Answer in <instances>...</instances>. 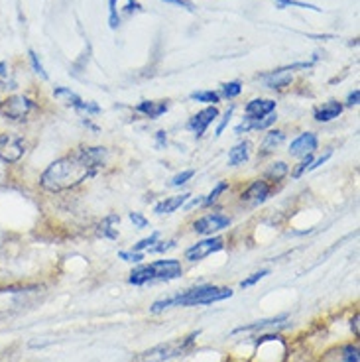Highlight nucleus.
<instances>
[{
	"label": "nucleus",
	"mask_w": 360,
	"mask_h": 362,
	"mask_svg": "<svg viewBox=\"0 0 360 362\" xmlns=\"http://www.w3.org/2000/svg\"><path fill=\"white\" fill-rule=\"evenodd\" d=\"M36 109L34 100L28 99L24 95H14V97H8L6 100L0 103V115L6 120H12V122H24L30 117V112Z\"/></svg>",
	"instance_id": "39448f33"
},
{
	"label": "nucleus",
	"mask_w": 360,
	"mask_h": 362,
	"mask_svg": "<svg viewBox=\"0 0 360 362\" xmlns=\"http://www.w3.org/2000/svg\"><path fill=\"white\" fill-rule=\"evenodd\" d=\"M108 24L112 30H117L120 26V18H118L117 0H108Z\"/></svg>",
	"instance_id": "393cba45"
},
{
	"label": "nucleus",
	"mask_w": 360,
	"mask_h": 362,
	"mask_svg": "<svg viewBox=\"0 0 360 362\" xmlns=\"http://www.w3.org/2000/svg\"><path fill=\"white\" fill-rule=\"evenodd\" d=\"M311 162H313V154L303 156V162L299 163L296 170H294V177H301V173L309 170V165H311Z\"/></svg>",
	"instance_id": "2f4dec72"
},
{
	"label": "nucleus",
	"mask_w": 360,
	"mask_h": 362,
	"mask_svg": "<svg viewBox=\"0 0 360 362\" xmlns=\"http://www.w3.org/2000/svg\"><path fill=\"white\" fill-rule=\"evenodd\" d=\"M223 248H225V240L221 236H215V238L211 236L207 240H201L195 246H191L190 250L185 252V258L190 262H199V260H203V258H207V256L219 252Z\"/></svg>",
	"instance_id": "6e6552de"
},
{
	"label": "nucleus",
	"mask_w": 360,
	"mask_h": 362,
	"mask_svg": "<svg viewBox=\"0 0 360 362\" xmlns=\"http://www.w3.org/2000/svg\"><path fill=\"white\" fill-rule=\"evenodd\" d=\"M190 197V193H183V195H175V197H170V199H163L162 203L156 205L153 213H156V215H170L173 211H178L180 207H183Z\"/></svg>",
	"instance_id": "2eb2a0df"
},
{
	"label": "nucleus",
	"mask_w": 360,
	"mask_h": 362,
	"mask_svg": "<svg viewBox=\"0 0 360 362\" xmlns=\"http://www.w3.org/2000/svg\"><path fill=\"white\" fill-rule=\"evenodd\" d=\"M54 97L59 103H64L65 107H71L75 110H83V112H87V115H97L100 112V109L97 105H93V103H85V100L77 95V93H73L71 89H65V87H57L54 89Z\"/></svg>",
	"instance_id": "0eeeda50"
},
{
	"label": "nucleus",
	"mask_w": 360,
	"mask_h": 362,
	"mask_svg": "<svg viewBox=\"0 0 360 362\" xmlns=\"http://www.w3.org/2000/svg\"><path fill=\"white\" fill-rule=\"evenodd\" d=\"M183 268L178 260H160V262L138 266L130 272V284L134 286H144L150 281H170L180 278Z\"/></svg>",
	"instance_id": "7ed1b4c3"
},
{
	"label": "nucleus",
	"mask_w": 360,
	"mask_h": 362,
	"mask_svg": "<svg viewBox=\"0 0 360 362\" xmlns=\"http://www.w3.org/2000/svg\"><path fill=\"white\" fill-rule=\"evenodd\" d=\"M216 117H219V109H216V107H207V109L199 110L197 115L191 118L190 122H187V128H190L195 136H203L205 134V130L209 128V124H211Z\"/></svg>",
	"instance_id": "9d476101"
},
{
	"label": "nucleus",
	"mask_w": 360,
	"mask_h": 362,
	"mask_svg": "<svg viewBox=\"0 0 360 362\" xmlns=\"http://www.w3.org/2000/svg\"><path fill=\"white\" fill-rule=\"evenodd\" d=\"M122 260H127V262H132V264H138L144 260V254L142 252H134V250H130V252H120L118 254Z\"/></svg>",
	"instance_id": "473e14b6"
},
{
	"label": "nucleus",
	"mask_w": 360,
	"mask_h": 362,
	"mask_svg": "<svg viewBox=\"0 0 360 362\" xmlns=\"http://www.w3.org/2000/svg\"><path fill=\"white\" fill-rule=\"evenodd\" d=\"M240 90H243L240 81H231L223 85V95H225L226 99H234V97H238V95H240Z\"/></svg>",
	"instance_id": "b1692460"
},
{
	"label": "nucleus",
	"mask_w": 360,
	"mask_h": 362,
	"mask_svg": "<svg viewBox=\"0 0 360 362\" xmlns=\"http://www.w3.org/2000/svg\"><path fill=\"white\" fill-rule=\"evenodd\" d=\"M108 160L107 148H77L75 152L55 160L44 173H42V187L52 193L71 189L81 185L83 181L93 177L95 173L105 168Z\"/></svg>",
	"instance_id": "f257e3e1"
},
{
	"label": "nucleus",
	"mask_w": 360,
	"mask_h": 362,
	"mask_svg": "<svg viewBox=\"0 0 360 362\" xmlns=\"http://www.w3.org/2000/svg\"><path fill=\"white\" fill-rule=\"evenodd\" d=\"M0 77H8V65L0 62Z\"/></svg>",
	"instance_id": "79ce46f5"
},
{
	"label": "nucleus",
	"mask_w": 360,
	"mask_h": 362,
	"mask_svg": "<svg viewBox=\"0 0 360 362\" xmlns=\"http://www.w3.org/2000/svg\"><path fill=\"white\" fill-rule=\"evenodd\" d=\"M233 112H234V105H231V107H228V110H226V112H225V117H223V120H221V124H219V128H216V136L223 134V130H225L226 124H228V120H231V117H233Z\"/></svg>",
	"instance_id": "f704fd0d"
},
{
	"label": "nucleus",
	"mask_w": 360,
	"mask_h": 362,
	"mask_svg": "<svg viewBox=\"0 0 360 362\" xmlns=\"http://www.w3.org/2000/svg\"><path fill=\"white\" fill-rule=\"evenodd\" d=\"M163 2H170V4L181 6V8L190 10V12H193V10H195V4H193L191 0H163Z\"/></svg>",
	"instance_id": "4c0bfd02"
},
{
	"label": "nucleus",
	"mask_w": 360,
	"mask_h": 362,
	"mask_svg": "<svg viewBox=\"0 0 360 362\" xmlns=\"http://www.w3.org/2000/svg\"><path fill=\"white\" fill-rule=\"evenodd\" d=\"M288 319V313H281L278 317H270V319H262V321H256L252 325H244V327H238V329H234L233 333H250V331H262V329H266V327H274V325H279V323H284Z\"/></svg>",
	"instance_id": "f3484780"
},
{
	"label": "nucleus",
	"mask_w": 360,
	"mask_h": 362,
	"mask_svg": "<svg viewBox=\"0 0 360 362\" xmlns=\"http://www.w3.org/2000/svg\"><path fill=\"white\" fill-rule=\"evenodd\" d=\"M276 109V100L272 99H254L246 105V122H254L260 118L268 117Z\"/></svg>",
	"instance_id": "9b49d317"
},
{
	"label": "nucleus",
	"mask_w": 360,
	"mask_h": 362,
	"mask_svg": "<svg viewBox=\"0 0 360 362\" xmlns=\"http://www.w3.org/2000/svg\"><path fill=\"white\" fill-rule=\"evenodd\" d=\"M199 333H191L190 337H185V339H180V341H171V343H163L158 344V346H153L150 351H144V353H140L136 356L134 362H166L171 361V358H175V356H180L183 354L193 343V339H197Z\"/></svg>",
	"instance_id": "20e7f679"
},
{
	"label": "nucleus",
	"mask_w": 360,
	"mask_h": 362,
	"mask_svg": "<svg viewBox=\"0 0 360 362\" xmlns=\"http://www.w3.org/2000/svg\"><path fill=\"white\" fill-rule=\"evenodd\" d=\"M26 154V142L22 136L4 132L0 134V162L16 163Z\"/></svg>",
	"instance_id": "423d86ee"
},
{
	"label": "nucleus",
	"mask_w": 360,
	"mask_h": 362,
	"mask_svg": "<svg viewBox=\"0 0 360 362\" xmlns=\"http://www.w3.org/2000/svg\"><path fill=\"white\" fill-rule=\"evenodd\" d=\"M352 331H354V335H359V315H354V319L351 321Z\"/></svg>",
	"instance_id": "37998d69"
},
{
	"label": "nucleus",
	"mask_w": 360,
	"mask_h": 362,
	"mask_svg": "<svg viewBox=\"0 0 360 362\" xmlns=\"http://www.w3.org/2000/svg\"><path fill=\"white\" fill-rule=\"evenodd\" d=\"M233 298V290L231 288H219V286H199L193 290H187L175 296V298L160 299L156 301L150 311L152 313H162L163 309L168 308H191V305H211L216 301Z\"/></svg>",
	"instance_id": "f03ea898"
},
{
	"label": "nucleus",
	"mask_w": 360,
	"mask_h": 362,
	"mask_svg": "<svg viewBox=\"0 0 360 362\" xmlns=\"http://www.w3.org/2000/svg\"><path fill=\"white\" fill-rule=\"evenodd\" d=\"M134 10H142V6H140V2H138V0H128L127 12H134Z\"/></svg>",
	"instance_id": "a19ab883"
},
{
	"label": "nucleus",
	"mask_w": 360,
	"mask_h": 362,
	"mask_svg": "<svg viewBox=\"0 0 360 362\" xmlns=\"http://www.w3.org/2000/svg\"><path fill=\"white\" fill-rule=\"evenodd\" d=\"M313 150H317V136L311 132H306L299 138H296L291 146H289V154L291 156H307L313 154Z\"/></svg>",
	"instance_id": "f8f14e48"
},
{
	"label": "nucleus",
	"mask_w": 360,
	"mask_h": 362,
	"mask_svg": "<svg viewBox=\"0 0 360 362\" xmlns=\"http://www.w3.org/2000/svg\"><path fill=\"white\" fill-rule=\"evenodd\" d=\"M342 362H360L359 346H349V349L344 351V356H342Z\"/></svg>",
	"instance_id": "72a5a7b5"
},
{
	"label": "nucleus",
	"mask_w": 360,
	"mask_h": 362,
	"mask_svg": "<svg viewBox=\"0 0 360 362\" xmlns=\"http://www.w3.org/2000/svg\"><path fill=\"white\" fill-rule=\"evenodd\" d=\"M284 140H286V134H284L281 130H270V132L266 134V138H264V142H262L260 156L272 154Z\"/></svg>",
	"instance_id": "6ab92c4d"
},
{
	"label": "nucleus",
	"mask_w": 360,
	"mask_h": 362,
	"mask_svg": "<svg viewBox=\"0 0 360 362\" xmlns=\"http://www.w3.org/2000/svg\"><path fill=\"white\" fill-rule=\"evenodd\" d=\"M264 81H266V85H268L270 89H284V87H288L289 83H291V73L286 71V69L281 67V69H276V71H272L270 75H266Z\"/></svg>",
	"instance_id": "a211bd4d"
},
{
	"label": "nucleus",
	"mask_w": 360,
	"mask_h": 362,
	"mask_svg": "<svg viewBox=\"0 0 360 362\" xmlns=\"http://www.w3.org/2000/svg\"><path fill=\"white\" fill-rule=\"evenodd\" d=\"M341 103H337V100H329L327 105H323L321 109L315 110V120L317 122H329V120H333V118H339V115L342 112Z\"/></svg>",
	"instance_id": "dca6fc26"
},
{
	"label": "nucleus",
	"mask_w": 360,
	"mask_h": 362,
	"mask_svg": "<svg viewBox=\"0 0 360 362\" xmlns=\"http://www.w3.org/2000/svg\"><path fill=\"white\" fill-rule=\"evenodd\" d=\"M201 203H203V199H199V197H197V199H193V201H191V203H190V207H197V205H201Z\"/></svg>",
	"instance_id": "c03bdc74"
},
{
	"label": "nucleus",
	"mask_w": 360,
	"mask_h": 362,
	"mask_svg": "<svg viewBox=\"0 0 360 362\" xmlns=\"http://www.w3.org/2000/svg\"><path fill=\"white\" fill-rule=\"evenodd\" d=\"M158 246H152V248H148V252H166V250H170L175 246V240H168V243H156Z\"/></svg>",
	"instance_id": "c9c22d12"
},
{
	"label": "nucleus",
	"mask_w": 360,
	"mask_h": 362,
	"mask_svg": "<svg viewBox=\"0 0 360 362\" xmlns=\"http://www.w3.org/2000/svg\"><path fill=\"white\" fill-rule=\"evenodd\" d=\"M168 144V138H166V132L163 130H160L158 134H156V146L158 148H163V146Z\"/></svg>",
	"instance_id": "ea45409f"
},
{
	"label": "nucleus",
	"mask_w": 360,
	"mask_h": 362,
	"mask_svg": "<svg viewBox=\"0 0 360 362\" xmlns=\"http://www.w3.org/2000/svg\"><path fill=\"white\" fill-rule=\"evenodd\" d=\"M128 217H130V221L134 223L136 228H146V226H148V218L142 217L140 213H130Z\"/></svg>",
	"instance_id": "e433bc0d"
},
{
	"label": "nucleus",
	"mask_w": 360,
	"mask_h": 362,
	"mask_svg": "<svg viewBox=\"0 0 360 362\" xmlns=\"http://www.w3.org/2000/svg\"><path fill=\"white\" fill-rule=\"evenodd\" d=\"M226 189H228V183H226V181H221V183L216 185L215 189L209 193L207 199H203V205H213V203L219 199V195H221V193H225Z\"/></svg>",
	"instance_id": "a878e982"
},
{
	"label": "nucleus",
	"mask_w": 360,
	"mask_h": 362,
	"mask_svg": "<svg viewBox=\"0 0 360 362\" xmlns=\"http://www.w3.org/2000/svg\"><path fill=\"white\" fill-rule=\"evenodd\" d=\"M136 110L153 120V118H160L163 112L170 110V103H168V100H142V103L136 107Z\"/></svg>",
	"instance_id": "4468645a"
},
{
	"label": "nucleus",
	"mask_w": 360,
	"mask_h": 362,
	"mask_svg": "<svg viewBox=\"0 0 360 362\" xmlns=\"http://www.w3.org/2000/svg\"><path fill=\"white\" fill-rule=\"evenodd\" d=\"M359 100H360V90L354 89L351 95H349V100H347V105H349V107H354V105H359Z\"/></svg>",
	"instance_id": "58836bf2"
},
{
	"label": "nucleus",
	"mask_w": 360,
	"mask_h": 362,
	"mask_svg": "<svg viewBox=\"0 0 360 362\" xmlns=\"http://www.w3.org/2000/svg\"><path fill=\"white\" fill-rule=\"evenodd\" d=\"M118 223H120V217H118V215H108V217H105L103 218V223L99 225V235L105 236V238H110V240L118 238Z\"/></svg>",
	"instance_id": "aec40b11"
},
{
	"label": "nucleus",
	"mask_w": 360,
	"mask_h": 362,
	"mask_svg": "<svg viewBox=\"0 0 360 362\" xmlns=\"http://www.w3.org/2000/svg\"><path fill=\"white\" fill-rule=\"evenodd\" d=\"M276 6L278 8H284V6H299V8H309L315 10V12H321V8H317L313 4H307V2H299V0H276Z\"/></svg>",
	"instance_id": "cd10ccee"
},
{
	"label": "nucleus",
	"mask_w": 360,
	"mask_h": 362,
	"mask_svg": "<svg viewBox=\"0 0 360 362\" xmlns=\"http://www.w3.org/2000/svg\"><path fill=\"white\" fill-rule=\"evenodd\" d=\"M270 272L268 270H260V272H256V274H252L250 278H246V280L240 281V288H250V286H254L256 281H260L264 276H268Z\"/></svg>",
	"instance_id": "7c9ffc66"
},
{
	"label": "nucleus",
	"mask_w": 360,
	"mask_h": 362,
	"mask_svg": "<svg viewBox=\"0 0 360 362\" xmlns=\"http://www.w3.org/2000/svg\"><path fill=\"white\" fill-rule=\"evenodd\" d=\"M228 225H231V218L225 217V215H207V217L195 221L193 230L199 235H213V233L226 228Z\"/></svg>",
	"instance_id": "1a4fd4ad"
},
{
	"label": "nucleus",
	"mask_w": 360,
	"mask_h": 362,
	"mask_svg": "<svg viewBox=\"0 0 360 362\" xmlns=\"http://www.w3.org/2000/svg\"><path fill=\"white\" fill-rule=\"evenodd\" d=\"M191 99L199 100V103H213V105H216L221 100V95L215 93V90H195V93H191Z\"/></svg>",
	"instance_id": "5701e85b"
},
{
	"label": "nucleus",
	"mask_w": 360,
	"mask_h": 362,
	"mask_svg": "<svg viewBox=\"0 0 360 362\" xmlns=\"http://www.w3.org/2000/svg\"><path fill=\"white\" fill-rule=\"evenodd\" d=\"M193 175H195V172H193V170H187V172L178 173V175H175V177L171 180L170 185H171V187H180V185H183V183H187V181H190Z\"/></svg>",
	"instance_id": "c756f323"
},
{
	"label": "nucleus",
	"mask_w": 360,
	"mask_h": 362,
	"mask_svg": "<svg viewBox=\"0 0 360 362\" xmlns=\"http://www.w3.org/2000/svg\"><path fill=\"white\" fill-rule=\"evenodd\" d=\"M28 55H30V62H32V67H34V71L42 77V79H47V73H45L44 65H42V62H40V57H37V54L34 52V49H30L28 52Z\"/></svg>",
	"instance_id": "c85d7f7f"
},
{
	"label": "nucleus",
	"mask_w": 360,
	"mask_h": 362,
	"mask_svg": "<svg viewBox=\"0 0 360 362\" xmlns=\"http://www.w3.org/2000/svg\"><path fill=\"white\" fill-rule=\"evenodd\" d=\"M288 175V163L286 162H276L272 163V168L266 172V177H270L274 181H279L284 180Z\"/></svg>",
	"instance_id": "4be33fe9"
},
{
	"label": "nucleus",
	"mask_w": 360,
	"mask_h": 362,
	"mask_svg": "<svg viewBox=\"0 0 360 362\" xmlns=\"http://www.w3.org/2000/svg\"><path fill=\"white\" fill-rule=\"evenodd\" d=\"M270 197V185L266 181H254L252 185L243 193V201H250V203H264Z\"/></svg>",
	"instance_id": "ddd939ff"
},
{
	"label": "nucleus",
	"mask_w": 360,
	"mask_h": 362,
	"mask_svg": "<svg viewBox=\"0 0 360 362\" xmlns=\"http://www.w3.org/2000/svg\"><path fill=\"white\" fill-rule=\"evenodd\" d=\"M248 150H250V144L246 140L234 146L233 150H231V154H228V163L231 165H240V163L246 162L248 160Z\"/></svg>",
	"instance_id": "412c9836"
},
{
	"label": "nucleus",
	"mask_w": 360,
	"mask_h": 362,
	"mask_svg": "<svg viewBox=\"0 0 360 362\" xmlns=\"http://www.w3.org/2000/svg\"><path fill=\"white\" fill-rule=\"evenodd\" d=\"M158 238H160V233H152V235L148 236V238H142L138 245H134V252H142V250H146V248H152L156 243H158Z\"/></svg>",
	"instance_id": "bb28decb"
}]
</instances>
